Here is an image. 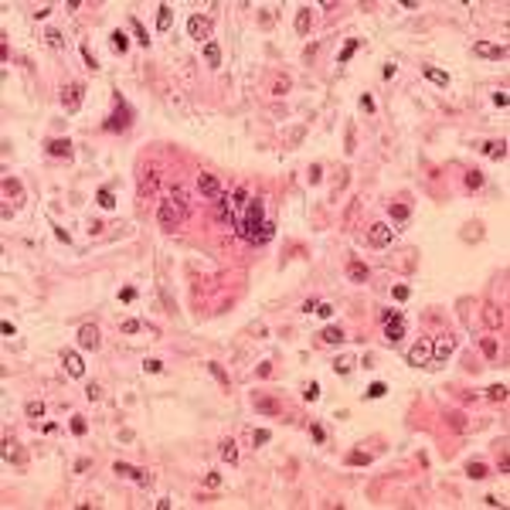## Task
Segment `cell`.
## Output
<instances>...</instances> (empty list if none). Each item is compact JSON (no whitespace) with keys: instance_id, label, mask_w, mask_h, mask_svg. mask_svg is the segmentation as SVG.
<instances>
[{"instance_id":"48","label":"cell","mask_w":510,"mask_h":510,"mask_svg":"<svg viewBox=\"0 0 510 510\" xmlns=\"http://www.w3.org/2000/svg\"><path fill=\"white\" fill-rule=\"evenodd\" d=\"M360 109H364V113H374V99H371V95H360Z\"/></svg>"},{"instance_id":"21","label":"cell","mask_w":510,"mask_h":510,"mask_svg":"<svg viewBox=\"0 0 510 510\" xmlns=\"http://www.w3.org/2000/svg\"><path fill=\"white\" fill-rule=\"evenodd\" d=\"M347 276H350V283H364V279H367V265H364V262H350V265H347Z\"/></svg>"},{"instance_id":"53","label":"cell","mask_w":510,"mask_h":510,"mask_svg":"<svg viewBox=\"0 0 510 510\" xmlns=\"http://www.w3.org/2000/svg\"><path fill=\"white\" fill-rule=\"evenodd\" d=\"M493 102H497V106L504 109V106H507V102H510V95H507V92H497V95H493Z\"/></svg>"},{"instance_id":"44","label":"cell","mask_w":510,"mask_h":510,"mask_svg":"<svg viewBox=\"0 0 510 510\" xmlns=\"http://www.w3.org/2000/svg\"><path fill=\"white\" fill-rule=\"evenodd\" d=\"M85 398H89V401H99V398H102V388H99V384H89V388H85Z\"/></svg>"},{"instance_id":"28","label":"cell","mask_w":510,"mask_h":510,"mask_svg":"<svg viewBox=\"0 0 510 510\" xmlns=\"http://www.w3.org/2000/svg\"><path fill=\"white\" fill-rule=\"evenodd\" d=\"M95 201H99V204H102L106 211L116 208V197H113V190H109V187H102V190H99V194H95Z\"/></svg>"},{"instance_id":"36","label":"cell","mask_w":510,"mask_h":510,"mask_svg":"<svg viewBox=\"0 0 510 510\" xmlns=\"http://www.w3.org/2000/svg\"><path fill=\"white\" fill-rule=\"evenodd\" d=\"M269 439H272V432H269V429H255V432H252V442H255V446H265Z\"/></svg>"},{"instance_id":"14","label":"cell","mask_w":510,"mask_h":510,"mask_svg":"<svg viewBox=\"0 0 510 510\" xmlns=\"http://www.w3.org/2000/svg\"><path fill=\"white\" fill-rule=\"evenodd\" d=\"M422 72H425V78H429L432 85H439V89H446V85H449V72H442V68H432V65H425Z\"/></svg>"},{"instance_id":"9","label":"cell","mask_w":510,"mask_h":510,"mask_svg":"<svg viewBox=\"0 0 510 510\" xmlns=\"http://www.w3.org/2000/svg\"><path fill=\"white\" fill-rule=\"evenodd\" d=\"M61 364H65V371H68L72 378H82V374H85L82 354H75V350H65V354H61Z\"/></svg>"},{"instance_id":"38","label":"cell","mask_w":510,"mask_h":510,"mask_svg":"<svg viewBox=\"0 0 510 510\" xmlns=\"http://www.w3.org/2000/svg\"><path fill=\"white\" fill-rule=\"evenodd\" d=\"M480 184H483V173H480V170H470V173H466V187L476 190Z\"/></svg>"},{"instance_id":"30","label":"cell","mask_w":510,"mask_h":510,"mask_svg":"<svg viewBox=\"0 0 510 510\" xmlns=\"http://www.w3.org/2000/svg\"><path fill=\"white\" fill-rule=\"evenodd\" d=\"M44 41H48L51 48H65V38H61V31H55V27L44 31Z\"/></svg>"},{"instance_id":"43","label":"cell","mask_w":510,"mask_h":510,"mask_svg":"<svg viewBox=\"0 0 510 510\" xmlns=\"http://www.w3.org/2000/svg\"><path fill=\"white\" fill-rule=\"evenodd\" d=\"M208 371H211V374H214L218 381H221V384H228V374L221 371V364H208Z\"/></svg>"},{"instance_id":"16","label":"cell","mask_w":510,"mask_h":510,"mask_svg":"<svg viewBox=\"0 0 510 510\" xmlns=\"http://www.w3.org/2000/svg\"><path fill=\"white\" fill-rule=\"evenodd\" d=\"M483 153H487L490 160H504V157H507V143H504V140H490V143H483Z\"/></svg>"},{"instance_id":"18","label":"cell","mask_w":510,"mask_h":510,"mask_svg":"<svg viewBox=\"0 0 510 510\" xmlns=\"http://www.w3.org/2000/svg\"><path fill=\"white\" fill-rule=\"evenodd\" d=\"M204 61H208L211 68L221 65V48H218V41H208V44H204Z\"/></svg>"},{"instance_id":"10","label":"cell","mask_w":510,"mask_h":510,"mask_svg":"<svg viewBox=\"0 0 510 510\" xmlns=\"http://www.w3.org/2000/svg\"><path fill=\"white\" fill-rule=\"evenodd\" d=\"M453 347H456L453 337H439V340L432 343V360H429V364H442V360L453 354Z\"/></svg>"},{"instance_id":"3","label":"cell","mask_w":510,"mask_h":510,"mask_svg":"<svg viewBox=\"0 0 510 510\" xmlns=\"http://www.w3.org/2000/svg\"><path fill=\"white\" fill-rule=\"evenodd\" d=\"M211 17H204V14H194V17H187V34L190 38H197V41H204L208 44V38H211Z\"/></svg>"},{"instance_id":"17","label":"cell","mask_w":510,"mask_h":510,"mask_svg":"<svg viewBox=\"0 0 510 510\" xmlns=\"http://www.w3.org/2000/svg\"><path fill=\"white\" fill-rule=\"evenodd\" d=\"M3 459L7 463H24V453H20V446L14 439H3Z\"/></svg>"},{"instance_id":"12","label":"cell","mask_w":510,"mask_h":510,"mask_svg":"<svg viewBox=\"0 0 510 510\" xmlns=\"http://www.w3.org/2000/svg\"><path fill=\"white\" fill-rule=\"evenodd\" d=\"M408 360H412V364H429V360H432V343H429V340H418L415 347L408 350Z\"/></svg>"},{"instance_id":"2","label":"cell","mask_w":510,"mask_h":510,"mask_svg":"<svg viewBox=\"0 0 510 510\" xmlns=\"http://www.w3.org/2000/svg\"><path fill=\"white\" fill-rule=\"evenodd\" d=\"M157 218H160V225L167 228V231H173V228L187 218V208H184V201H164L160 211H157Z\"/></svg>"},{"instance_id":"26","label":"cell","mask_w":510,"mask_h":510,"mask_svg":"<svg viewBox=\"0 0 510 510\" xmlns=\"http://www.w3.org/2000/svg\"><path fill=\"white\" fill-rule=\"evenodd\" d=\"M130 27H133V34H136V41L147 48V44H150V38H147V27H143V24H140L136 17H130Z\"/></svg>"},{"instance_id":"37","label":"cell","mask_w":510,"mask_h":510,"mask_svg":"<svg viewBox=\"0 0 510 510\" xmlns=\"http://www.w3.org/2000/svg\"><path fill=\"white\" fill-rule=\"evenodd\" d=\"M303 398H306V401H317V398H320V384H317V381H310V384H306V391H303Z\"/></svg>"},{"instance_id":"46","label":"cell","mask_w":510,"mask_h":510,"mask_svg":"<svg viewBox=\"0 0 510 510\" xmlns=\"http://www.w3.org/2000/svg\"><path fill=\"white\" fill-rule=\"evenodd\" d=\"M313 313H320L323 320H327V317L334 313V306H330V303H317V310H313Z\"/></svg>"},{"instance_id":"54","label":"cell","mask_w":510,"mask_h":510,"mask_svg":"<svg viewBox=\"0 0 510 510\" xmlns=\"http://www.w3.org/2000/svg\"><path fill=\"white\" fill-rule=\"evenodd\" d=\"M136 330H140V323H136V320H126V323H123V334H136Z\"/></svg>"},{"instance_id":"31","label":"cell","mask_w":510,"mask_h":510,"mask_svg":"<svg viewBox=\"0 0 510 510\" xmlns=\"http://www.w3.org/2000/svg\"><path fill=\"white\" fill-rule=\"evenodd\" d=\"M221 456H225L228 463H238V449H235V442H231V439H225V442H221Z\"/></svg>"},{"instance_id":"32","label":"cell","mask_w":510,"mask_h":510,"mask_svg":"<svg viewBox=\"0 0 510 510\" xmlns=\"http://www.w3.org/2000/svg\"><path fill=\"white\" fill-rule=\"evenodd\" d=\"M388 211H391V218H395V221H408V214H412V211H408V204H391Z\"/></svg>"},{"instance_id":"7","label":"cell","mask_w":510,"mask_h":510,"mask_svg":"<svg viewBox=\"0 0 510 510\" xmlns=\"http://www.w3.org/2000/svg\"><path fill=\"white\" fill-rule=\"evenodd\" d=\"M401 337H405V320H401V313H395V317L384 320V340L388 343H398Z\"/></svg>"},{"instance_id":"51","label":"cell","mask_w":510,"mask_h":510,"mask_svg":"<svg viewBox=\"0 0 510 510\" xmlns=\"http://www.w3.org/2000/svg\"><path fill=\"white\" fill-rule=\"evenodd\" d=\"M310 435H313V439H317V442H323V439H327V432H323L320 425H310Z\"/></svg>"},{"instance_id":"22","label":"cell","mask_w":510,"mask_h":510,"mask_svg":"<svg viewBox=\"0 0 510 510\" xmlns=\"http://www.w3.org/2000/svg\"><path fill=\"white\" fill-rule=\"evenodd\" d=\"M320 340H323V343H343L347 337H343V330H340V327H327V330L320 334Z\"/></svg>"},{"instance_id":"35","label":"cell","mask_w":510,"mask_h":510,"mask_svg":"<svg viewBox=\"0 0 510 510\" xmlns=\"http://www.w3.org/2000/svg\"><path fill=\"white\" fill-rule=\"evenodd\" d=\"M347 463H350V466H367L371 456H367V453H350V456H347Z\"/></svg>"},{"instance_id":"56","label":"cell","mask_w":510,"mask_h":510,"mask_svg":"<svg viewBox=\"0 0 510 510\" xmlns=\"http://www.w3.org/2000/svg\"><path fill=\"white\" fill-rule=\"evenodd\" d=\"M449 422H453V429H463V415H459V412H453V415H449Z\"/></svg>"},{"instance_id":"34","label":"cell","mask_w":510,"mask_h":510,"mask_svg":"<svg viewBox=\"0 0 510 510\" xmlns=\"http://www.w3.org/2000/svg\"><path fill=\"white\" fill-rule=\"evenodd\" d=\"M113 48L119 51V55H123V51L130 48V41H126V34H123V31H113Z\"/></svg>"},{"instance_id":"8","label":"cell","mask_w":510,"mask_h":510,"mask_svg":"<svg viewBox=\"0 0 510 510\" xmlns=\"http://www.w3.org/2000/svg\"><path fill=\"white\" fill-rule=\"evenodd\" d=\"M99 343H102V340H99V330H95L92 323H85V327L78 330V347H82V350H99Z\"/></svg>"},{"instance_id":"39","label":"cell","mask_w":510,"mask_h":510,"mask_svg":"<svg viewBox=\"0 0 510 510\" xmlns=\"http://www.w3.org/2000/svg\"><path fill=\"white\" fill-rule=\"evenodd\" d=\"M384 391H388V384H384V381H374V384L367 388V398H381Z\"/></svg>"},{"instance_id":"27","label":"cell","mask_w":510,"mask_h":510,"mask_svg":"<svg viewBox=\"0 0 510 510\" xmlns=\"http://www.w3.org/2000/svg\"><path fill=\"white\" fill-rule=\"evenodd\" d=\"M487 473H490V470H487L483 463H466V476H470V480H483Z\"/></svg>"},{"instance_id":"24","label":"cell","mask_w":510,"mask_h":510,"mask_svg":"<svg viewBox=\"0 0 510 510\" xmlns=\"http://www.w3.org/2000/svg\"><path fill=\"white\" fill-rule=\"evenodd\" d=\"M357 48H360V41H357V38H350L347 44H343V51H340V58H337V61H340V65H347V61L354 58V51H357Z\"/></svg>"},{"instance_id":"47","label":"cell","mask_w":510,"mask_h":510,"mask_svg":"<svg viewBox=\"0 0 510 510\" xmlns=\"http://www.w3.org/2000/svg\"><path fill=\"white\" fill-rule=\"evenodd\" d=\"M320 177H323V167H320V164H313V167H310V184H317Z\"/></svg>"},{"instance_id":"19","label":"cell","mask_w":510,"mask_h":510,"mask_svg":"<svg viewBox=\"0 0 510 510\" xmlns=\"http://www.w3.org/2000/svg\"><path fill=\"white\" fill-rule=\"evenodd\" d=\"M106 130H126V106L119 102V109L109 116V123H106Z\"/></svg>"},{"instance_id":"49","label":"cell","mask_w":510,"mask_h":510,"mask_svg":"<svg viewBox=\"0 0 510 510\" xmlns=\"http://www.w3.org/2000/svg\"><path fill=\"white\" fill-rule=\"evenodd\" d=\"M143 367H147V371H150V374H160V371H164V364H160V360H147V364H143Z\"/></svg>"},{"instance_id":"41","label":"cell","mask_w":510,"mask_h":510,"mask_svg":"<svg viewBox=\"0 0 510 510\" xmlns=\"http://www.w3.org/2000/svg\"><path fill=\"white\" fill-rule=\"evenodd\" d=\"M85 429H89V425H85V418H82V415L72 418V432H75V435H85Z\"/></svg>"},{"instance_id":"45","label":"cell","mask_w":510,"mask_h":510,"mask_svg":"<svg viewBox=\"0 0 510 510\" xmlns=\"http://www.w3.org/2000/svg\"><path fill=\"white\" fill-rule=\"evenodd\" d=\"M82 55H85V65H89V68L95 72V68H99V61L92 58V51H89V44H82Z\"/></svg>"},{"instance_id":"23","label":"cell","mask_w":510,"mask_h":510,"mask_svg":"<svg viewBox=\"0 0 510 510\" xmlns=\"http://www.w3.org/2000/svg\"><path fill=\"white\" fill-rule=\"evenodd\" d=\"M24 415H27V418H41V415H44V401H41V398H31V401L24 405Z\"/></svg>"},{"instance_id":"20","label":"cell","mask_w":510,"mask_h":510,"mask_svg":"<svg viewBox=\"0 0 510 510\" xmlns=\"http://www.w3.org/2000/svg\"><path fill=\"white\" fill-rule=\"evenodd\" d=\"M157 10H160V14H157V27H160V31H170V20H173V10H170V3H160Z\"/></svg>"},{"instance_id":"4","label":"cell","mask_w":510,"mask_h":510,"mask_svg":"<svg viewBox=\"0 0 510 510\" xmlns=\"http://www.w3.org/2000/svg\"><path fill=\"white\" fill-rule=\"evenodd\" d=\"M82 99H85V89L82 85H68V89H61V106H65V113H78L82 109Z\"/></svg>"},{"instance_id":"11","label":"cell","mask_w":510,"mask_h":510,"mask_svg":"<svg viewBox=\"0 0 510 510\" xmlns=\"http://www.w3.org/2000/svg\"><path fill=\"white\" fill-rule=\"evenodd\" d=\"M473 51H476L480 58H507V48H504V44H490V41H476Z\"/></svg>"},{"instance_id":"42","label":"cell","mask_w":510,"mask_h":510,"mask_svg":"<svg viewBox=\"0 0 510 510\" xmlns=\"http://www.w3.org/2000/svg\"><path fill=\"white\" fill-rule=\"evenodd\" d=\"M272 235H276V225H272V221H265V228H262V235H259V245H262V242H269V238H272Z\"/></svg>"},{"instance_id":"55","label":"cell","mask_w":510,"mask_h":510,"mask_svg":"<svg viewBox=\"0 0 510 510\" xmlns=\"http://www.w3.org/2000/svg\"><path fill=\"white\" fill-rule=\"evenodd\" d=\"M483 350H487V357H493V354H497V343H493V340H483Z\"/></svg>"},{"instance_id":"58","label":"cell","mask_w":510,"mask_h":510,"mask_svg":"<svg viewBox=\"0 0 510 510\" xmlns=\"http://www.w3.org/2000/svg\"><path fill=\"white\" fill-rule=\"evenodd\" d=\"M3 187H7V194H10V190L17 194V190H20V184H17V180H3Z\"/></svg>"},{"instance_id":"1","label":"cell","mask_w":510,"mask_h":510,"mask_svg":"<svg viewBox=\"0 0 510 510\" xmlns=\"http://www.w3.org/2000/svg\"><path fill=\"white\" fill-rule=\"evenodd\" d=\"M262 228H265L262 201H248L245 211H242V218H238V225H235V231H238V235H242L245 242L259 245V235H262Z\"/></svg>"},{"instance_id":"5","label":"cell","mask_w":510,"mask_h":510,"mask_svg":"<svg viewBox=\"0 0 510 510\" xmlns=\"http://www.w3.org/2000/svg\"><path fill=\"white\" fill-rule=\"evenodd\" d=\"M197 190H201V197H208V201H218L225 190H221V184H218V177H211V173H201L197 177Z\"/></svg>"},{"instance_id":"15","label":"cell","mask_w":510,"mask_h":510,"mask_svg":"<svg viewBox=\"0 0 510 510\" xmlns=\"http://www.w3.org/2000/svg\"><path fill=\"white\" fill-rule=\"evenodd\" d=\"M48 157H72V143L68 140H48Z\"/></svg>"},{"instance_id":"6","label":"cell","mask_w":510,"mask_h":510,"mask_svg":"<svg viewBox=\"0 0 510 510\" xmlns=\"http://www.w3.org/2000/svg\"><path fill=\"white\" fill-rule=\"evenodd\" d=\"M391 238H395V231L388 225H371L367 228V242L374 248H384V245H391Z\"/></svg>"},{"instance_id":"13","label":"cell","mask_w":510,"mask_h":510,"mask_svg":"<svg viewBox=\"0 0 510 510\" xmlns=\"http://www.w3.org/2000/svg\"><path fill=\"white\" fill-rule=\"evenodd\" d=\"M252 405H255V412H259V415H283V405H279V401H272V398H265V395H255V401H252Z\"/></svg>"},{"instance_id":"25","label":"cell","mask_w":510,"mask_h":510,"mask_svg":"<svg viewBox=\"0 0 510 510\" xmlns=\"http://www.w3.org/2000/svg\"><path fill=\"white\" fill-rule=\"evenodd\" d=\"M113 473H116V476H123V480H136V473H140V470H136V466H130V463H116Z\"/></svg>"},{"instance_id":"50","label":"cell","mask_w":510,"mask_h":510,"mask_svg":"<svg viewBox=\"0 0 510 510\" xmlns=\"http://www.w3.org/2000/svg\"><path fill=\"white\" fill-rule=\"evenodd\" d=\"M259 17H262V24H272V20H276V14H272V7H262V14H259Z\"/></svg>"},{"instance_id":"29","label":"cell","mask_w":510,"mask_h":510,"mask_svg":"<svg viewBox=\"0 0 510 510\" xmlns=\"http://www.w3.org/2000/svg\"><path fill=\"white\" fill-rule=\"evenodd\" d=\"M296 31H300V34L310 31V7H303L300 14H296Z\"/></svg>"},{"instance_id":"33","label":"cell","mask_w":510,"mask_h":510,"mask_svg":"<svg viewBox=\"0 0 510 510\" xmlns=\"http://www.w3.org/2000/svg\"><path fill=\"white\" fill-rule=\"evenodd\" d=\"M334 371H337V374H350V371H354V357H340L337 364H334Z\"/></svg>"},{"instance_id":"52","label":"cell","mask_w":510,"mask_h":510,"mask_svg":"<svg viewBox=\"0 0 510 510\" xmlns=\"http://www.w3.org/2000/svg\"><path fill=\"white\" fill-rule=\"evenodd\" d=\"M391 293H395V300H408V286H395Z\"/></svg>"},{"instance_id":"40","label":"cell","mask_w":510,"mask_h":510,"mask_svg":"<svg viewBox=\"0 0 510 510\" xmlns=\"http://www.w3.org/2000/svg\"><path fill=\"white\" fill-rule=\"evenodd\" d=\"M487 395H490V401H504V398H507V388H504V384H493Z\"/></svg>"},{"instance_id":"57","label":"cell","mask_w":510,"mask_h":510,"mask_svg":"<svg viewBox=\"0 0 510 510\" xmlns=\"http://www.w3.org/2000/svg\"><path fill=\"white\" fill-rule=\"evenodd\" d=\"M133 296H136V289H123V293H119V300H123V303H130Z\"/></svg>"}]
</instances>
